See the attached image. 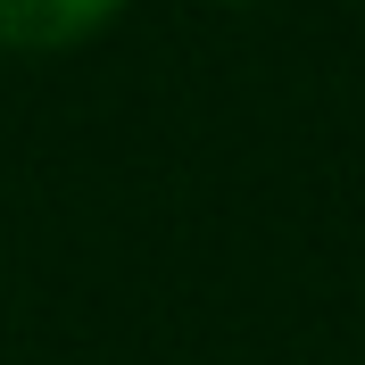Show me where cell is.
<instances>
[{
    "label": "cell",
    "mask_w": 365,
    "mask_h": 365,
    "mask_svg": "<svg viewBox=\"0 0 365 365\" xmlns=\"http://www.w3.org/2000/svg\"><path fill=\"white\" fill-rule=\"evenodd\" d=\"M116 9L125 0H0V50H25V58L75 50L100 25H116Z\"/></svg>",
    "instance_id": "cell-1"
},
{
    "label": "cell",
    "mask_w": 365,
    "mask_h": 365,
    "mask_svg": "<svg viewBox=\"0 0 365 365\" xmlns=\"http://www.w3.org/2000/svg\"><path fill=\"white\" fill-rule=\"evenodd\" d=\"M225 9H257V0H225Z\"/></svg>",
    "instance_id": "cell-2"
}]
</instances>
